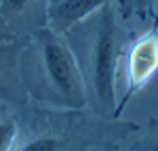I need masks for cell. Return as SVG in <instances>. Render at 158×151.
Returning <instances> with one entry per match:
<instances>
[{"mask_svg": "<svg viewBox=\"0 0 158 151\" xmlns=\"http://www.w3.org/2000/svg\"><path fill=\"white\" fill-rule=\"evenodd\" d=\"M137 124L91 109H57L36 101L19 107V137L13 151H93L120 145Z\"/></svg>", "mask_w": 158, "mask_h": 151, "instance_id": "obj_1", "label": "cell"}, {"mask_svg": "<svg viewBox=\"0 0 158 151\" xmlns=\"http://www.w3.org/2000/svg\"><path fill=\"white\" fill-rule=\"evenodd\" d=\"M63 36L80 67L89 109L106 118H118L116 69L122 55V29L114 2L89 15Z\"/></svg>", "mask_w": 158, "mask_h": 151, "instance_id": "obj_3", "label": "cell"}, {"mask_svg": "<svg viewBox=\"0 0 158 151\" xmlns=\"http://www.w3.org/2000/svg\"><path fill=\"white\" fill-rule=\"evenodd\" d=\"M11 40H17V36L13 34V29L6 23V19L2 15V4H0V42H11Z\"/></svg>", "mask_w": 158, "mask_h": 151, "instance_id": "obj_11", "label": "cell"}, {"mask_svg": "<svg viewBox=\"0 0 158 151\" xmlns=\"http://www.w3.org/2000/svg\"><path fill=\"white\" fill-rule=\"evenodd\" d=\"M108 151H135V149H131L129 145H127V147H122V145H114V147H110Z\"/></svg>", "mask_w": 158, "mask_h": 151, "instance_id": "obj_12", "label": "cell"}, {"mask_svg": "<svg viewBox=\"0 0 158 151\" xmlns=\"http://www.w3.org/2000/svg\"><path fill=\"white\" fill-rule=\"evenodd\" d=\"M19 137V107L0 103V151H13Z\"/></svg>", "mask_w": 158, "mask_h": 151, "instance_id": "obj_8", "label": "cell"}, {"mask_svg": "<svg viewBox=\"0 0 158 151\" xmlns=\"http://www.w3.org/2000/svg\"><path fill=\"white\" fill-rule=\"evenodd\" d=\"M19 67L30 101L57 109H89L85 80L63 34L44 25L19 38Z\"/></svg>", "mask_w": 158, "mask_h": 151, "instance_id": "obj_2", "label": "cell"}, {"mask_svg": "<svg viewBox=\"0 0 158 151\" xmlns=\"http://www.w3.org/2000/svg\"><path fill=\"white\" fill-rule=\"evenodd\" d=\"M30 101L19 67V38L0 42V103L21 107Z\"/></svg>", "mask_w": 158, "mask_h": 151, "instance_id": "obj_5", "label": "cell"}, {"mask_svg": "<svg viewBox=\"0 0 158 151\" xmlns=\"http://www.w3.org/2000/svg\"><path fill=\"white\" fill-rule=\"evenodd\" d=\"M150 0H120V9L124 17L131 15H146Z\"/></svg>", "mask_w": 158, "mask_h": 151, "instance_id": "obj_10", "label": "cell"}, {"mask_svg": "<svg viewBox=\"0 0 158 151\" xmlns=\"http://www.w3.org/2000/svg\"><path fill=\"white\" fill-rule=\"evenodd\" d=\"M129 147L135 151H158V120H150V124Z\"/></svg>", "mask_w": 158, "mask_h": 151, "instance_id": "obj_9", "label": "cell"}, {"mask_svg": "<svg viewBox=\"0 0 158 151\" xmlns=\"http://www.w3.org/2000/svg\"><path fill=\"white\" fill-rule=\"evenodd\" d=\"M158 72V27H152L143 36H139L127 52V90L122 103H118V115L127 101L137 90L146 86Z\"/></svg>", "mask_w": 158, "mask_h": 151, "instance_id": "obj_4", "label": "cell"}, {"mask_svg": "<svg viewBox=\"0 0 158 151\" xmlns=\"http://www.w3.org/2000/svg\"><path fill=\"white\" fill-rule=\"evenodd\" d=\"M2 15L17 38H25L47 25L49 0H0Z\"/></svg>", "mask_w": 158, "mask_h": 151, "instance_id": "obj_6", "label": "cell"}, {"mask_svg": "<svg viewBox=\"0 0 158 151\" xmlns=\"http://www.w3.org/2000/svg\"><path fill=\"white\" fill-rule=\"evenodd\" d=\"M114 0H49L47 4V27L53 32L65 34L70 27L80 23L101 6L112 4Z\"/></svg>", "mask_w": 158, "mask_h": 151, "instance_id": "obj_7", "label": "cell"}]
</instances>
